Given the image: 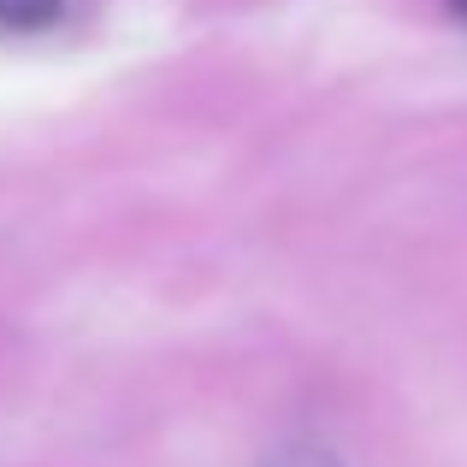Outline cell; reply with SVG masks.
Wrapping results in <instances>:
<instances>
[{
  "label": "cell",
  "mask_w": 467,
  "mask_h": 467,
  "mask_svg": "<svg viewBox=\"0 0 467 467\" xmlns=\"http://www.w3.org/2000/svg\"><path fill=\"white\" fill-rule=\"evenodd\" d=\"M59 12H66V0H0V30H47V24H59Z\"/></svg>",
  "instance_id": "1"
},
{
  "label": "cell",
  "mask_w": 467,
  "mask_h": 467,
  "mask_svg": "<svg viewBox=\"0 0 467 467\" xmlns=\"http://www.w3.org/2000/svg\"><path fill=\"white\" fill-rule=\"evenodd\" d=\"M450 6H456V12H462V18H467V0H450Z\"/></svg>",
  "instance_id": "2"
}]
</instances>
